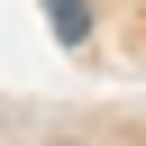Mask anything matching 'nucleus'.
<instances>
[{"label": "nucleus", "mask_w": 146, "mask_h": 146, "mask_svg": "<svg viewBox=\"0 0 146 146\" xmlns=\"http://www.w3.org/2000/svg\"><path fill=\"white\" fill-rule=\"evenodd\" d=\"M55 27H64V36H82V27H91V9H82V0H55Z\"/></svg>", "instance_id": "1"}]
</instances>
